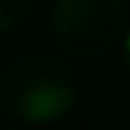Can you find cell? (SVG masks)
Listing matches in <instances>:
<instances>
[{
  "label": "cell",
  "instance_id": "cell-2",
  "mask_svg": "<svg viewBox=\"0 0 130 130\" xmlns=\"http://www.w3.org/2000/svg\"><path fill=\"white\" fill-rule=\"evenodd\" d=\"M124 27L127 0H52V36L73 58H103L118 45Z\"/></svg>",
  "mask_w": 130,
  "mask_h": 130
},
{
  "label": "cell",
  "instance_id": "cell-1",
  "mask_svg": "<svg viewBox=\"0 0 130 130\" xmlns=\"http://www.w3.org/2000/svg\"><path fill=\"white\" fill-rule=\"evenodd\" d=\"M79 103V79L73 67L55 55H27L0 76V109L27 124H52L67 118Z\"/></svg>",
  "mask_w": 130,
  "mask_h": 130
},
{
  "label": "cell",
  "instance_id": "cell-4",
  "mask_svg": "<svg viewBox=\"0 0 130 130\" xmlns=\"http://www.w3.org/2000/svg\"><path fill=\"white\" fill-rule=\"evenodd\" d=\"M124 64H127V70H130V30L124 33Z\"/></svg>",
  "mask_w": 130,
  "mask_h": 130
},
{
  "label": "cell",
  "instance_id": "cell-3",
  "mask_svg": "<svg viewBox=\"0 0 130 130\" xmlns=\"http://www.w3.org/2000/svg\"><path fill=\"white\" fill-rule=\"evenodd\" d=\"M30 12H33V0H0V33L24 27Z\"/></svg>",
  "mask_w": 130,
  "mask_h": 130
}]
</instances>
